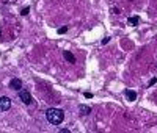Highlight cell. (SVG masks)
Returning a JSON list of instances; mask_svg holds the SVG:
<instances>
[{"mask_svg":"<svg viewBox=\"0 0 157 133\" xmlns=\"http://www.w3.org/2000/svg\"><path fill=\"white\" fill-rule=\"evenodd\" d=\"M46 117H47V121L52 124V125H60V124L64 121V113H63V110H60V108H49L47 111H46Z\"/></svg>","mask_w":157,"mask_h":133,"instance_id":"obj_1","label":"cell"},{"mask_svg":"<svg viewBox=\"0 0 157 133\" xmlns=\"http://www.w3.org/2000/svg\"><path fill=\"white\" fill-rule=\"evenodd\" d=\"M19 97H21V100H22L25 105H31V103H33L31 94L29 93V91H25V89H21V91H19Z\"/></svg>","mask_w":157,"mask_h":133,"instance_id":"obj_2","label":"cell"},{"mask_svg":"<svg viewBox=\"0 0 157 133\" xmlns=\"http://www.w3.org/2000/svg\"><path fill=\"white\" fill-rule=\"evenodd\" d=\"M10 108H11V99L6 97V96L0 97V111H8Z\"/></svg>","mask_w":157,"mask_h":133,"instance_id":"obj_3","label":"cell"},{"mask_svg":"<svg viewBox=\"0 0 157 133\" xmlns=\"http://www.w3.org/2000/svg\"><path fill=\"white\" fill-rule=\"evenodd\" d=\"M10 88L13 91H21L22 89V80L21 79H13L10 81Z\"/></svg>","mask_w":157,"mask_h":133,"instance_id":"obj_4","label":"cell"},{"mask_svg":"<svg viewBox=\"0 0 157 133\" xmlns=\"http://www.w3.org/2000/svg\"><path fill=\"white\" fill-rule=\"evenodd\" d=\"M78 111L83 114V116H86V114L91 113V107H86V105H78Z\"/></svg>","mask_w":157,"mask_h":133,"instance_id":"obj_5","label":"cell"},{"mask_svg":"<svg viewBox=\"0 0 157 133\" xmlns=\"http://www.w3.org/2000/svg\"><path fill=\"white\" fill-rule=\"evenodd\" d=\"M138 22H140V17H138V16H132V17H129V19H127V24L132 25V27H137Z\"/></svg>","mask_w":157,"mask_h":133,"instance_id":"obj_6","label":"cell"},{"mask_svg":"<svg viewBox=\"0 0 157 133\" xmlns=\"http://www.w3.org/2000/svg\"><path fill=\"white\" fill-rule=\"evenodd\" d=\"M126 99H127V100H131V102H133V100L137 99V93H135V91L127 89V91H126Z\"/></svg>","mask_w":157,"mask_h":133,"instance_id":"obj_7","label":"cell"},{"mask_svg":"<svg viewBox=\"0 0 157 133\" xmlns=\"http://www.w3.org/2000/svg\"><path fill=\"white\" fill-rule=\"evenodd\" d=\"M63 55H64V58H66V61H69L71 64L76 63V57H74V55H72L71 52H64Z\"/></svg>","mask_w":157,"mask_h":133,"instance_id":"obj_8","label":"cell"},{"mask_svg":"<svg viewBox=\"0 0 157 133\" xmlns=\"http://www.w3.org/2000/svg\"><path fill=\"white\" fill-rule=\"evenodd\" d=\"M68 31V27H61V28H58V35H64Z\"/></svg>","mask_w":157,"mask_h":133,"instance_id":"obj_9","label":"cell"},{"mask_svg":"<svg viewBox=\"0 0 157 133\" xmlns=\"http://www.w3.org/2000/svg\"><path fill=\"white\" fill-rule=\"evenodd\" d=\"M30 13V8H22V11H21V14L22 16H27Z\"/></svg>","mask_w":157,"mask_h":133,"instance_id":"obj_10","label":"cell"},{"mask_svg":"<svg viewBox=\"0 0 157 133\" xmlns=\"http://www.w3.org/2000/svg\"><path fill=\"white\" fill-rule=\"evenodd\" d=\"M156 83H157V79L154 77V79H152V80H149V83H148V85H149V86H152V85H156Z\"/></svg>","mask_w":157,"mask_h":133,"instance_id":"obj_11","label":"cell"},{"mask_svg":"<svg viewBox=\"0 0 157 133\" xmlns=\"http://www.w3.org/2000/svg\"><path fill=\"white\" fill-rule=\"evenodd\" d=\"M83 96H85V97H86V99H91V97H93V94H91V93H85Z\"/></svg>","mask_w":157,"mask_h":133,"instance_id":"obj_12","label":"cell"}]
</instances>
